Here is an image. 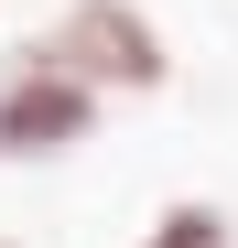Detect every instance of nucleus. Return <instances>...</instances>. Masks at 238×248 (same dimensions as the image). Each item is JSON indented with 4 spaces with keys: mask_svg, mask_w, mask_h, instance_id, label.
<instances>
[{
    "mask_svg": "<svg viewBox=\"0 0 238 248\" xmlns=\"http://www.w3.org/2000/svg\"><path fill=\"white\" fill-rule=\"evenodd\" d=\"M98 119H108V97L44 54V32L0 65V162H76L98 140Z\"/></svg>",
    "mask_w": 238,
    "mask_h": 248,
    "instance_id": "2",
    "label": "nucleus"
},
{
    "mask_svg": "<svg viewBox=\"0 0 238 248\" xmlns=\"http://www.w3.org/2000/svg\"><path fill=\"white\" fill-rule=\"evenodd\" d=\"M44 54L65 76H87V87L119 108V97H163L173 87V32L141 11V0H65L54 32H44Z\"/></svg>",
    "mask_w": 238,
    "mask_h": 248,
    "instance_id": "1",
    "label": "nucleus"
},
{
    "mask_svg": "<svg viewBox=\"0 0 238 248\" xmlns=\"http://www.w3.org/2000/svg\"><path fill=\"white\" fill-rule=\"evenodd\" d=\"M130 248H238V216L217 194H173V205H152V227Z\"/></svg>",
    "mask_w": 238,
    "mask_h": 248,
    "instance_id": "3",
    "label": "nucleus"
},
{
    "mask_svg": "<svg viewBox=\"0 0 238 248\" xmlns=\"http://www.w3.org/2000/svg\"><path fill=\"white\" fill-rule=\"evenodd\" d=\"M0 248H22V237H0Z\"/></svg>",
    "mask_w": 238,
    "mask_h": 248,
    "instance_id": "4",
    "label": "nucleus"
}]
</instances>
